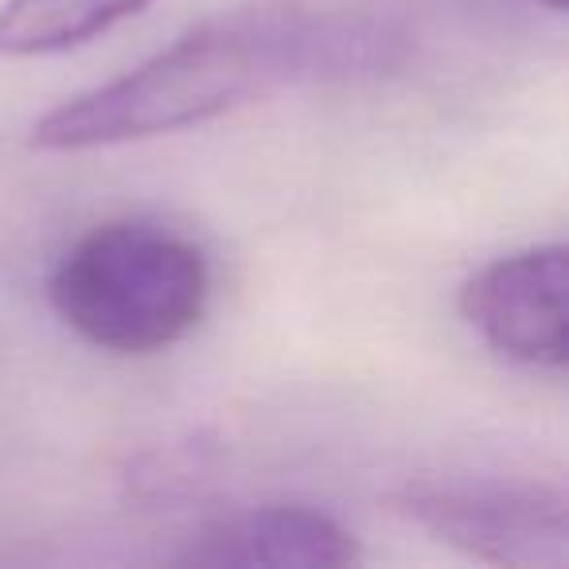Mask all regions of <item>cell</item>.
Masks as SVG:
<instances>
[{
    "instance_id": "cell-3",
    "label": "cell",
    "mask_w": 569,
    "mask_h": 569,
    "mask_svg": "<svg viewBox=\"0 0 569 569\" xmlns=\"http://www.w3.org/2000/svg\"><path fill=\"white\" fill-rule=\"evenodd\" d=\"M395 511L441 546L507 569H561L569 561V507L558 488L496 476L410 480Z\"/></svg>"
},
{
    "instance_id": "cell-5",
    "label": "cell",
    "mask_w": 569,
    "mask_h": 569,
    "mask_svg": "<svg viewBox=\"0 0 569 569\" xmlns=\"http://www.w3.org/2000/svg\"><path fill=\"white\" fill-rule=\"evenodd\" d=\"M176 561L199 569H343L359 561V542L320 507L273 503L207 522Z\"/></svg>"
},
{
    "instance_id": "cell-2",
    "label": "cell",
    "mask_w": 569,
    "mask_h": 569,
    "mask_svg": "<svg viewBox=\"0 0 569 569\" xmlns=\"http://www.w3.org/2000/svg\"><path fill=\"white\" fill-rule=\"evenodd\" d=\"M51 309L74 336L113 356H157L207 312L211 269L191 238L157 222H102L59 258Z\"/></svg>"
},
{
    "instance_id": "cell-7",
    "label": "cell",
    "mask_w": 569,
    "mask_h": 569,
    "mask_svg": "<svg viewBox=\"0 0 569 569\" xmlns=\"http://www.w3.org/2000/svg\"><path fill=\"white\" fill-rule=\"evenodd\" d=\"M538 4H546V9H553V12L566 9V0H538Z\"/></svg>"
},
{
    "instance_id": "cell-1",
    "label": "cell",
    "mask_w": 569,
    "mask_h": 569,
    "mask_svg": "<svg viewBox=\"0 0 569 569\" xmlns=\"http://www.w3.org/2000/svg\"><path fill=\"white\" fill-rule=\"evenodd\" d=\"M390 20L301 0H258L203 20L133 71L48 110L28 133L36 152H94L183 133L281 87L363 82L406 63Z\"/></svg>"
},
{
    "instance_id": "cell-6",
    "label": "cell",
    "mask_w": 569,
    "mask_h": 569,
    "mask_svg": "<svg viewBox=\"0 0 569 569\" xmlns=\"http://www.w3.org/2000/svg\"><path fill=\"white\" fill-rule=\"evenodd\" d=\"M152 0H4L0 59H43L87 48L98 36L141 17Z\"/></svg>"
},
{
    "instance_id": "cell-4",
    "label": "cell",
    "mask_w": 569,
    "mask_h": 569,
    "mask_svg": "<svg viewBox=\"0 0 569 569\" xmlns=\"http://www.w3.org/2000/svg\"><path fill=\"white\" fill-rule=\"evenodd\" d=\"M569 253L561 242L503 253L460 289V312L496 356L527 371H561L569 356Z\"/></svg>"
}]
</instances>
